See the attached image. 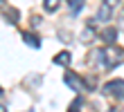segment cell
Returning a JSON list of instances; mask_svg holds the SVG:
<instances>
[{
    "instance_id": "obj_1",
    "label": "cell",
    "mask_w": 124,
    "mask_h": 112,
    "mask_svg": "<svg viewBox=\"0 0 124 112\" xmlns=\"http://www.w3.org/2000/svg\"><path fill=\"white\" fill-rule=\"evenodd\" d=\"M122 58H124V49L122 47H115V43L108 45V47H104V67H106V70L117 67Z\"/></svg>"
},
{
    "instance_id": "obj_2",
    "label": "cell",
    "mask_w": 124,
    "mask_h": 112,
    "mask_svg": "<svg viewBox=\"0 0 124 112\" xmlns=\"http://www.w3.org/2000/svg\"><path fill=\"white\" fill-rule=\"evenodd\" d=\"M104 94L115 96V99L124 101V81H122V79H113V81H108V83L104 85Z\"/></svg>"
},
{
    "instance_id": "obj_3",
    "label": "cell",
    "mask_w": 124,
    "mask_h": 112,
    "mask_svg": "<svg viewBox=\"0 0 124 112\" xmlns=\"http://www.w3.org/2000/svg\"><path fill=\"white\" fill-rule=\"evenodd\" d=\"M63 83L68 85L70 90H75V92H81V90H84V79L79 76V74L70 72V70H65V74H63Z\"/></svg>"
},
{
    "instance_id": "obj_4",
    "label": "cell",
    "mask_w": 124,
    "mask_h": 112,
    "mask_svg": "<svg viewBox=\"0 0 124 112\" xmlns=\"http://www.w3.org/2000/svg\"><path fill=\"white\" fill-rule=\"evenodd\" d=\"M88 65H93V67H101L104 65V49L101 47H95L88 54Z\"/></svg>"
},
{
    "instance_id": "obj_5",
    "label": "cell",
    "mask_w": 124,
    "mask_h": 112,
    "mask_svg": "<svg viewBox=\"0 0 124 112\" xmlns=\"http://www.w3.org/2000/svg\"><path fill=\"white\" fill-rule=\"evenodd\" d=\"M99 38L104 40L106 45H113L115 40H117V29H115V27H104L99 32Z\"/></svg>"
},
{
    "instance_id": "obj_6",
    "label": "cell",
    "mask_w": 124,
    "mask_h": 112,
    "mask_svg": "<svg viewBox=\"0 0 124 112\" xmlns=\"http://www.w3.org/2000/svg\"><path fill=\"white\" fill-rule=\"evenodd\" d=\"M70 61H72V54H70L68 49L59 52V54L52 58V63H54V65H59V67H68V65H70Z\"/></svg>"
},
{
    "instance_id": "obj_7",
    "label": "cell",
    "mask_w": 124,
    "mask_h": 112,
    "mask_svg": "<svg viewBox=\"0 0 124 112\" xmlns=\"http://www.w3.org/2000/svg\"><path fill=\"white\" fill-rule=\"evenodd\" d=\"M23 40H25V45H30L32 49H39L41 47V38L34 32H23Z\"/></svg>"
},
{
    "instance_id": "obj_8",
    "label": "cell",
    "mask_w": 124,
    "mask_h": 112,
    "mask_svg": "<svg viewBox=\"0 0 124 112\" xmlns=\"http://www.w3.org/2000/svg\"><path fill=\"white\" fill-rule=\"evenodd\" d=\"M93 25H95V20H90V22H88V27L81 32V40H84V43H90L95 36H97V32H95V27H93Z\"/></svg>"
},
{
    "instance_id": "obj_9",
    "label": "cell",
    "mask_w": 124,
    "mask_h": 112,
    "mask_svg": "<svg viewBox=\"0 0 124 112\" xmlns=\"http://www.w3.org/2000/svg\"><path fill=\"white\" fill-rule=\"evenodd\" d=\"M113 18V13H111V7H106V5H101L99 7V11H97V16H95V20H101V22H108Z\"/></svg>"
},
{
    "instance_id": "obj_10",
    "label": "cell",
    "mask_w": 124,
    "mask_h": 112,
    "mask_svg": "<svg viewBox=\"0 0 124 112\" xmlns=\"http://www.w3.org/2000/svg\"><path fill=\"white\" fill-rule=\"evenodd\" d=\"M65 2H68V9H70V13H72V16H77V13L84 9L86 0H65Z\"/></svg>"
},
{
    "instance_id": "obj_11",
    "label": "cell",
    "mask_w": 124,
    "mask_h": 112,
    "mask_svg": "<svg viewBox=\"0 0 124 112\" xmlns=\"http://www.w3.org/2000/svg\"><path fill=\"white\" fill-rule=\"evenodd\" d=\"M61 0H43V9H45L47 13H54L56 9H59Z\"/></svg>"
},
{
    "instance_id": "obj_12",
    "label": "cell",
    "mask_w": 124,
    "mask_h": 112,
    "mask_svg": "<svg viewBox=\"0 0 124 112\" xmlns=\"http://www.w3.org/2000/svg\"><path fill=\"white\" fill-rule=\"evenodd\" d=\"M18 20H20V13H18V9H9V11H7V22H14V25H16Z\"/></svg>"
},
{
    "instance_id": "obj_13",
    "label": "cell",
    "mask_w": 124,
    "mask_h": 112,
    "mask_svg": "<svg viewBox=\"0 0 124 112\" xmlns=\"http://www.w3.org/2000/svg\"><path fill=\"white\" fill-rule=\"evenodd\" d=\"M81 105H84V99H81V96H77V99H75V101L70 103L68 112H79V110H81Z\"/></svg>"
},
{
    "instance_id": "obj_14",
    "label": "cell",
    "mask_w": 124,
    "mask_h": 112,
    "mask_svg": "<svg viewBox=\"0 0 124 112\" xmlns=\"http://www.w3.org/2000/svg\"><path fill=\"white\" fill-rule=\"evenodd\" d=\"M101 5L111 7V9H115V7H120V0H101Z\"/></svg>"
},
{
    "instance_id": "obj_15",
    "label": "cell",
    "mask_w": 124,
    "mask_h": 112,
    "mask_svg": "<svg viewBox=\"0 0 124 112\" xmlns=\"http://www.w3.org/2000/svg\"><path fill=\"white\" fill-rule=\"evenodd\" d=\"M0 112H9V110H7V105H2V103H0Z\"/></svg>"
},
{
    "instance_id": "obj_16",
    "label": "cell",
    "mask_w": 124,
    "mask_h": 112,
    "mask_svg": "<svg viewBox=\"0 0 124 112\" xmlns=\"http://www.w3.org/2000/svg\"><path fill=\"white\" fill-rule=\"evenodd\" d=\"M2 94H5V90H2V87H0V99H2Z\"/></svg>"
},
{
    "instance_id": "obj_17",
    "label": "cell",
    "mask_w": 124,
    "mask_h": 112,
    "mask_svg": "<svg viewBox=\"0 0 124 112\" xmlns=\"http://www.w3.org/2000/svg\"><path fill=\"white\" fill-rule=\"evenodd\" d=\"M5 2H7V0H0V7H5Z\"/></svg>"
}]
</instances>
